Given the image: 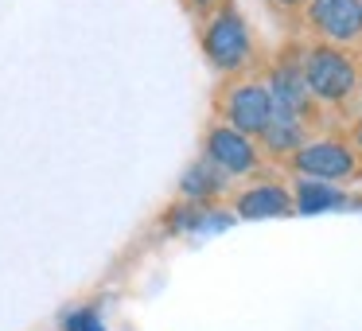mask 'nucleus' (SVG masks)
Here are the masks:
<instances>
[{
    "instance_id": "8",
    "label": "nucleus",
    "mask_w": 362,
    "mask_h": 331,
    "mask_svg": "<svg viewBox=\"0 0 362 331\" xmlns=\"http://www.w3.org/2000/svg\"><path fill=\"white\" fill-rule=\"evenodd\" d=\"M238 214L242 219H284V214L292 211V195L284 187H276V183H257V187L242 191L238 195Z\"/></svg>"
},
{
    "instance_id": "6",
    "label": "nucleus",
    "mask_w": 362,
    "mask_h": 331,
    "mask_svg": "<svg viewBox=\"0 0 362 331\" xmlns=\"http://www.w3.org/2000/svg\"><path fill=\"white\" fill-rule=\"evenodd\" d=\"M312 24L335 43L362 35V0H312Z\"/></svg>"
},
{
    "instance_id": "10",
    "label": "nucleus",
    "mask_w": 362,
    "mask_h": 331,
    "mask_svg": "<svg viewBox=\"0 0 362 331\" xmlns=\"http://www.w3.org/2000/svg\"><path fill=\"white\" fill-rule=\"evenodd\" d=\"M343 191L331 187V183L323 180H300L296 183V199H292V211L300 214H323V211H335V207H343Z\"/></svg>"
},
{
    "instance_id": "12",
    "label": "nucleus",
    "mask_w": 362,
    "mask_h": 331,
    "mask_svg": "<svg viewBox=\"0 0 362 331\" xmlns=\"http://www.w3.org/2000/svg\"><path fill=\"white\" fill-rule=\"evenodd\" d=\"M63 331H105V327H102V320H98V312H90V308H74V312H66Z\"/></svg>"
},
{
    "instance_id": "3",
    "label": "nucleus",
    "mask_w": 362,
    "mask_h": 331,
    "mask_svg": "<svg viewBox=\"0 0 362 331\" xmlns=\"http://www.w3.org/2000/svg\"><path fill=\"white\" fill-rule=\"evenodd\" d=\"M292 164L304 180H323V183H339L354 175V152L343 141H312L300 144L292 152Z\"/></svg>"
},
{
    "instance_id": "2",
    "label": "nucleus",
    "mask_w": 362,
    "mask_h": 331,
    "mask_svg": "<svg viewBox=\"0 0 362 331\" xmlns=\"http://www.w3.org/2000/svg\"><path fill=\"white\" fill-rule=\"evenodd\" d=\"M203 51L218 71H238L250 59V28L234 8L218 12L203 32Z\"/></svg>"
},
{
    "instance_id": "14",
    "label": "nucleus",
    "mask_w": 362,
    "mask_h": 331,
    "mask_svg": "<svg viewBox=\"0 0 362 331\" xmlns=\"http://www.w3.org/2000/svg\"><path fill=\"white\" fill-rule=\"evenodd\" d=\"M281 4H300V0H281Z\"/></svg>"
},
{
    "instance_id": "13",
    "label": "nucleus",
    "mask_w": 362,
    "mask_h": 331,
    "mask_svg": "<svg viewBox=\"0 0 362 331\" xmlns=\"http://www.w3.org/2000/svg\"><path fill=\"white\" fill-rule=\"evenodd\" d=\"M354 141H358V149H362V121H358V129H354Z\"/></svg>"
},
{
    "instance_id": "9",
    "label": "nucleus",
    "mask_w": 362,
    "mask_h": 331,
    "mask_svg": "<svg viewBox=\"0 0 362 331\" xmlns=\"http://www.w3.org/2000/svg\"><path fill=\"white\" fill-rule=\"evenodd\" d=\"M226 180H230V175L218 172V168H214L211 160L203 156V160H195V164L183 172L180 191H183L187 199H195V203H203V199H214V195H218V191L226 187Z\"/></svg>"
},
{
    "instance_id": "1",
    "label": "nucleus",
    "mask_w": 362,
    "mask_h": 331,
    "mask_svg": "<svg viewBox=\"0 0 362 331\" xmlns=\"http://www.w3.org/2000/svg\"><path fill=\"white\" fill-rule=\"evenodd\" d=\"M300 71H304V82H308V90H312V98H320V102H346V98L354 94V86H358L354 63L335 47L308 51Z\"/></svg>"
},
{
    "instance_id": "5",
    "label": "nucleus",
    "mask_w": 362,
    "mask_h": 331,
    "mask_svg": "<svg viewBox=\"0 0 362 331\" xmlns=\"http://www.w3.org/2000/svg\"><path fill=\"white\" fill-rule=\"evenodd\" d=\"M203 156L211 160L218 172L226 175H245L257 168V149H253V137L238 133V129L230 125H214L211 133H206V149Z\"/></svg>"
},
{
    "instance_id": "7",
    "label": "nucleus",
    "mask_w": 362,
    "mask_h": 331,
    "mask_svg": "<svg viewBox=\"0 0 362 331\" xmlns=\"http://www.w3.org/2000/svg\"><path fill=\"white\" fill-rule=\"evenodd\" d=\"M269 98H273V113L304 121L308 105H312V90H308V82H304V71H300V66H281V71H273V79H269Z\"/></svg>"
},
{
    "instance_id": "15",
    "label": "nucleus",
    "mask_w": 362,
    "mask_h": 331,
    "mask_svg": "<svg viewBox=\"0 0 362 331\" xmlns=\"http://www.w3.org/2000/svg\"><path fill=\"white\" fill-rule=\"evenodd\" d=\"M195 4H206V0H195Z\"/></svg>"
},
{
    "instance_id": "11",
    "label": "nucleus",
    "mask_w": 362,
    "mask_h": 331,
    "mask_svg": "<svg viewBox=\"0 0 362 331\" xmlns=\"http://www.w3.org/2000/svg\"><path fill=\"white\" fill-rule=\"evenodd\" d=\"M261 141H265L269 152L288 156V152H296L300 144H304V121H300V117H284V113H273V121L265 125Z\"/></svg>"
},
{
    "instance_id": "4",
    "label": "nucleus",
    "mask_w": 362,
    "mask_h": 331,
    "mask_svg": "<svg viewBox=\"0 0 362 331\" xmlns=\"http://www.w3.org/2000/svg\"><path fill=\"white\" fill-rule=\"evenodd\" d=\"M269 121H273L269 86H261V82H242V86L230 90V98H226V125L230 129H238V133H245V137H261Z\"/></svg>"
}]
</instances>
